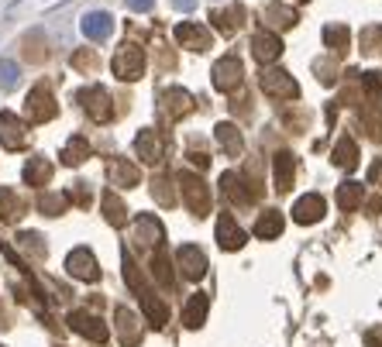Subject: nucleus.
Instances as JSON below:
<instances>
[{
	"label": "nucleus",
	"mask_w": 382,
	"mask_h": 347,
	"mask_svg": "<svg viewBox=\"0 0 382 347\" xmlns=\"http://www.w3.org/2000/svg\"><path fill=\"white\" fill-rule=\"evenodd\" d=\"M0 141H3V148H10V152H17V148L28 145V127H24V121H17V114H10V110L0 114Z\"/></svg>",
	"instance_id": "obj_6"
},
{
	"label": "nucleus",
	"mask_w": 382,
	"mask_h": 347,
	"mask_svg": "<svg viewBox=\"0 0 382 347\" xmlns=\"http://www.w3.org/2000/svg\"><path fill=\"white\" fill-rule=\"evenodd\" d=\"M66 268H69V275H76V278H83V282H94L96 278V261L87 248H76V251L66 258Z\"/></svg>",
	"instance_id": "obj_12"
},
{
	"label": "nucleus",
	"mask_w": 382,
	"mask_h": 347,
	"mask_svg": "<svg viewBox=\"0 0 382 347\" xmlns=\"http://www.w3.org/2000/svg\"><path fill=\"white\" fill-rule=\"evenodd\" d=\"M255 234L259 238H279L283 234V213L279 210H266V217H259V224H255Z\"/></svg>",
	"instance_id": "obj_22"
},
{
	"label": "nucleus",
	"mask_w": 382,
	"mask_h": 347,
	"mask_svg": "<svg viewBox=\"0 0 382 347\" xmlns=\"http://www.w3.org/2000/svg\"><path fill=\"white\" fill-rule=\"evenodd\" d=\"M21 83V69L14 59H0V89H14Z\"/></svg>",
	"instance_id": "obj_29"
},
{
	"label": "nucleus",
	"mask_w": 382,
	"mask_h": 347,
	"mask_svg": "<svg viewBox=\"0 0 382 347\" xmlns=\"http://www.w3.org/2000/svg\"><path fill=\"white\" fill-rule=\"evenodd\" d=\"M107 172H110V182L114 186H134L138 182V169L134 166H128L124 159H107Z\"/></svg>",
	"instance_id": "obj_19"
},
{
	"label": "nucleus",
	"mask_w": 382,
	"mask_h": 347,
	"mask_svg": "<svg viewBox=\"0 0 382 347\" xmlns=\"http://www.w3.org/2000/svg\"><path fill=\"white\" fill-rule=\"evenodd\" d=\"M103 206H107V220H110V224H121V220H124L121 199H117L114 193H107V196H103Z\"/></svg>",
	"instance_id": "obj_33"
},
{
	"label": "nucleus",
	"mask_w": 382,
	"mask_h": 347,
	"mask_svg": "<svg viewBox=\"0 0 382 347\" xmlns=\"http://www.w3.org/2000/svg\"><path fill=\"white\" fill-rule=\"evenodd\" d=\"M73 66L80 69V73H90L96 66V55L90 52V48H80V52H73Z\"/></svg>",
	"instance_id": "obj_35"
},
{
	"label": "nucleus",
	"mask_w": 382,
	"mask_h": 347,
	"mask_svg": "<svg viewBox=\"0 0 382 347\" xmlns=\"http://www.w3.org/2000/svg\"><path fill=\"white\" fill-rule=\"evenodd\" d=\"M210 21H214V28H220V31L231 35V31H238V28L245 24V7L234 3V7H227V10H214Z\"/></svg>",
	"instance_id": "obj_17"
},
{
	"label": "nucleus",
	"mask_w": 382,
	"mask_h": 347,
	"mask_svg": "<svg viewBox=\"0 0 382 347\" xmlns=\"http://www.w3.org/2000/svg\"><path fill=\"white\" fill-rule=\"evenodd\" d=\"M162 103H166V114H169V117H180V114L190 110V93H183V89H166V93H162Z\"/></svg>",
	"instance_id": "obj_24"
},
{
	"label": "nucleus",
	"mask_w": 382,
	"mask_h": 347,
	"mask_svg": "<svg viewBox=\"0 0 382 347\" xmlns=\"http://www.w3.org/2000/svg\"><path fill=\"white\" fill-rule=\"evenodd\" d=\"M262 89L269 93V96H276V100H296L299 96V87H296V80L283 73V69H262Z\"/></svg>",
	"instance_id": "obj_2"
},
{
	"label": "nucleus",
	"mask_w": 382,
	"mask_h": 347,
	"mask_svg": "<svg viewBox=\"0 0 382 347\" xmlns=\"http://www.w3.org/2000/svg\"><path fill=\"white\" fill-rule=\"evenodd\" d=\"M176 258H180V268H183V275H186V278H203V272H207V258H203V251H200V248L183 244Z\"/></svg>",
	"instance_id": "obj_14"
},
{
	"label": "nucleus",
	"mask_w": 382,
	"mask_h": 347,
	"mask_svg": "<svg viewBox=\"0 0 382 347\" xmlns=\"http://www.w3.org/2000/svg\"><path fill=\"white\" fill-rule=\"evenodd\" d=\"M362 52H369V55L382 52V28H379V24H376V28H365V31H362Z\"/></svg>",
	"instance_id": "obj_32"
},
{
	"label": "nucleus",
	"mask_w": 382,
	"mask_h": 347,
	"mask_svg": "<svg viewBox=\"0 0 382 347\" xmlns=\"http://www.w3.org/2000/svg\"><path fill=\"white\" fill-rule=\"evenodd\" d=\"M176 38H180L183 48L203 52V48L210 45V28H203V24H196V21H183V24L176 28Z\"/></svg>",
	"instance_id": "obj_9"
},
{
	"label": "nucleus",
	"mask_w": 382,
	"mask_h": 347,
	"mask_svg": "<svg viewBox=\"0 0 382 347\" xmlns=\"http://www.w3.org/2000/svg\"><path fill=\"white\" fill-rule=\"evenodd\" d=\"M76 100L87 107V114L94 117V121H110L114 117V107H110V93L103 87H87L76 93Z\"/></svg>",
	"instance_id": "obj_4"
},
{
	"label": "nucleus",
	"mask_w": 382,
	"mask_h": 347,
	"mask_svg": "<svg viewBox=\"0 0 382 347\" xmlns=\"http://www.w3.org/2000/svg\"><path fill=\"white\" fill-rule=\"evenodd\" d=\"M49 175H52V166H49L45 159H31V162L24 166V182H28V186H45Z\"/></svg>",
	"instance_id": "obj_25"
},
{
	"label": "nucleus",
	"mask_w": 382,
	"mask_h": 347,
	"mask_svg": "<svg viewBox=\"0 0 382 347\" xmlns=\"http://www.w3.org/2000/svg\"><path fill=\"white\" fill-rule=\"evenodd\" d=\"M266 21H272L276 28H293V24H296V10H293V7H283V3H269Z\"/></svg>",
	"instance_id": "obj_28"
},
{
	"label": "nucleus",
	"mask_w": 382,
	"mask_h": 347,
	"mask_svg": "<svg viewBox=\"0 0 382 347\" xmlns=\"http://www.w3.org/2000/svg\"><path fill=\"white\" fill-rule=\"evenodd\" d=\"M324 210H327L324 196H320V193H306V196L296 199V206H293V220H296V224H313V220L324 217Z\"/></svg>",
	"instance_id": "obj_8"
},
{
	"label": "nucleus",
	"mask_w": 382,
	"mask_h": 347,
	"mask_svg": "<svg viewBox=\"0 0 382 347\" xmlns=\"http://www.w3.org/2000/svg\"><path fill=\"white\" fill-rule=\"evenodd\" d=\"M80 31L90 38V42H107L110 31H114V17L107 10H87L83 21H80Z\"/></svg>",
	"instance_id": "obj_7"
},
{
	"label": "nucleus",
	"mask_w": 382,
	"mask_h": 347,
	"mask_svg": "<svg viewBox=\"0 0 382 347\" xmlns=\"http://www.w3.org/2000/svg\"><path fill=\"white\" fill-rule=\"evenodd\" d=\"M87 159H90V141L76 134V138L62 148V162H66V166H83Z\"/></svg>",
	"instance_id": "obj_20"
},
{
	"label": "nucleus",
	"mask_w": 382,
	"mask_h": 347,
	"mask_svg": "<svg viewBox=\"0 0 382 347\" xmlns=\"http://www.w3.org/2000/svg\"><path fill=\"white\" fill-rule=\"evenodd\" d=\"M69 327L80 330V334H87L90 341H107V327L96 317H90V313H73L69 317Z\"/></svg>",
	"instance_id": "obj_16"
},
{
	"label": "nucleus",
	"mask_w": 382,
	"mask_h": 347,
	"mask_svg": "<svg viewBox=\"0 0 382 347\" xmlns=\"http://www.w3.org/2000/svg\"><path fill=\"white\" fill-rule=\"evenodd\" d=\"M207 306H210V296L207 292H196L190 299V306H186V327H200L203 323V313H207Z\"/></svg>",
	"instance_id": "obj_26"
},
{
	"label": "nucleus",
	"mask_w": 382,
	"mask_h": 347,
	"mask_svg": "<svg viewBox=\"0 0 382 347\" xmlns=\"http://www.w3.org/2000/svg\"><path fill=\"white\" fill-rule=\"evenodd\" d=\"M214 134H217L220 148H224L231 159H238V155H241V148H245V145H241V134H238V127H234V124H227V121H224V124H217V127H214Z\"/></svg>",
	"instance_id": "obj_18"
},
{
	"label": "nucleus",
	"mask_w": 382,
	"mask_h": 347,
	"mask_svg": "<svg viewBox=\"0 0 382 347\" xmlns=\"http://www.w3.org/2000/svg\"><path fill=\"white\" fill-rule=\"evenodd\" d=\"M173 3H176V10H186V14L196 7V0H173Z\"/></svg>",
	"instance_id": "obj_37"
},
{
	"label": "nucleus",
	"mask_w": 382,
	"mask_h": 347,
	"mask_svg": "<svg viewBox=\"0 0 382 347\" xmlns=\"http://www.w3.org/2000/svg\"><path fill=\"white\" fill-rule=\"evenodd\" d=\"M293 175H296L293 155H289V152H279V155H276V189H279V193H286L289 186H293Z\"/></svg>",
	"instance_id": "obj_23"
},
{
	"label": "nucleus",
	"mask_w": 382,
	"mask_h": 347,
	"mask_svg": "<svg viewBox=\"0 0 382 347\" xmlns=\"http://www.w3.org/2000/svg\"><path fill=\"white\" fill-rule=\"evenodd\" d=\"M180 186H183V196H186V203H190V210L196 217H203L207 210H210V189L203 186V179L193 172H183L180 175Z\"/></svg>",
	"instance_id": "obj_3"
},
{
	"label": "nucleus",
	"mask_w": 382,
	"mask_h": 347,
	"mask_svg": "<svg viewBox=\"0 0 382 347\" xmlns=\"http://www.w3.org/2000/svg\"><path fill=\"white\" fill-rule=\"evenodd\" d=\"M338 203H341L345 210L358 206V203H362V186H358V182H345V186L338 189Z\"/></svg>",
	"instance_id": "obj_30"
},
{
	"label": "nucleus",
	"mask_w": 382,
	"mask_h": 347,
	"mask_svg": "<svg viewBox=\"0 0 382 347\" xmlns=\"http://www.w3.org/2000/svg\"><path fill=\"white\" fill-rule=\"evenodd\" d=\"M220 182H224V193H227L231 199H238V203H248V199H252V196L241 189V179H238L234 172H224V179H220Z\"/></svg>",
	"instance_id": "obj_31"
},
{
	"label": "nucleus",
	"mask_w": 382,
	"mask_h": 347,
	"mask_svg": "<svg viewBox=\"0 0 382 347\" xmlns=\"http://www.w3.org/2000/svg\"><path fill=\"white\" fill-rule=\"evenodd\" d=\"M124 3H128V10H134V14H145V10L155 7V0H124Z\"/></svg>",
	"instance_id": "obj_36"
},
{
	"label": "nucleus",
	"mask_w": 382,
	"mask_h": 347,
	"mask_svg": "<svg viewBox=\"0 0 382 347\" xmlns=\"http://www.w3.org/2000/svg\"><path fill=\"white\" fill-rule=\"evenodd\" d=\"M324 42H327L331 52H345L348 42H351V35H348V28H341V24H327V28H324Z\"/></svg>",
	"instance_id": "obj_27"
},
{
	"label": "nucleus",
	"mask_w": 382,
	"mask_h": 347,
	"mask_svg": "<svg viewBox=\"0 0 382 347\" xmlns=\"http://www.w3.org/2000/svg\"><path fill=\"white\" fill-rule=\"evenodd\" d=\"M217 241H220V248H224V251H234V248H241V244H245V231L234 224V217H227V213H224V217L217 220Z\"/></svg>",
	"instance_id": "obj_13"
},
{
	"label": "nucleus",
	"mask_w": 382,
	"mask_h": 347,
	"mask_svg": "<svg viewBox=\"0 0 382 347\" xmlns=\"http://www.w3.org/2000/svg\"><path fill=\"white\" fill-rule=\"evenodd\" d=\"M252 55H255L259 62H276V59L283 55L279 35H276V31H259V35L252 38Z\"/></svg>",
	"instance_id": "obj_10"
},
{
	"label": "nucleus",
	"mask_w": 382,
	"mask_h": 347,
	"mask_svg": "<svg viewBox=\"0 0 382 347\" xmlns=\"http://www.w3.org/2000/svg\"><path fill=\"white\" fill-rule=\"evenodd\" d=\"M110 69H114V76L124 80V83H128V80H141V76H145V52H141L138 45L124 42V45L114 52Z\"/></svg>",
	"instance_id": "obj_1"
},
{
	"label": "nucleus",
	"mask_w": 382,
	"mask_h": 347,
	"mask_svg": "<svg viewBox=\"0 0 382 347\" xmlns=\"http://www.w3.org/2000/svg\"><path fill=\"white\" fill-rule=\"evenodd\" d=\"M28 114H31V121H52L55 117V100H52V93L45 87H35L28 93Z\"/></svg>",
	"instance_id": "obj_11"
},
{
	"label": "nucleus",
	"mask_w": 382,
	"mask_h": 347,
	"mask_svg": "<svg viewBox=\"0 0 382 347\" xmlns=\"http://www.w3.org/2000/svg\"><path fill=\"white\" fill-rule=\"evenodd\" d=\"M134 152H138V159H145V162L155 166V162L162 159V141H159V134H155V131H138Z\"/></svg>",
	"instance_id": "obj_15"
},
{
	"label": "nucleus",
	"mask_w": 382,
	"mask_h": 347,
	"mask_svg": "<svg viewBox=\"0 0 382 347\" xmlns=\"http://www.w3.org/2000/svg\"><path fill=\"white\" fill-rule=\"evenodd\" d=\"M0 210H3L0 217H7V220H10L14 213H21V203L14 199V193H10V189H0Z\"/></svg>",
	"instance_id": "obj_34"
},
{
	"label": "nucleus",
	"mask_w": 382,
	"mask_h": 347,
	"mask_svg": "<svg viewBox=\"0 0 382 347\" xmlns=\"http://www.w3.org/2000/svg\"><path fill=\"white\" fill-rule=\"evenodd\" d=\"M334 166H341V169H355L358 166V145L351 141V138H341L338 141V148H334Z\"/></svg>",
	"instance_id": "obj_21"
},
{
	"label": "nucleus",
	"mask_w": 382,
	"mask_h": 347,
	"mask_svg": "<svg viewBox=\"0 0 382 347\" xmlns=\"http://www.w3.org/2000/svg\"><path fill=\"white\" fill-rule=\"evenodd\" d=\"M238 87H241V59L238 55H224L214 66V89L231 93V89H238Z\"/></svg>",
	"instance_id": "obj_5"
}]
</instances>
